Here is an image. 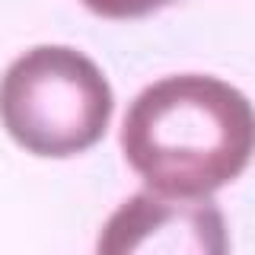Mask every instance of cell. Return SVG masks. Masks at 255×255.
Returning a JSON list of instances; mask_svg holds the SVG:
<instances>
[{
  "label": "cell",
  "instance_id": "obj_3",
  "mask_svg": "<svg viewBox=\"0 0 255 255\" xmlns=\"http://www.w3.org/2000/svg\"><path fill=\"white\" fill-rule=\"evenodd\" d=\"M96 255H230L227 220L211 198L137 191L102 223Z\"/></svg>",
  "mask_w": 255,
  "mask_h": 255
},
{
  "label": "cell",
  "instance_id": "obj_1",
  "mask_svg": "<svg viewBox=\"0 0 255 255\" xmlns=\"http://www.w3.org/2000/svg\"><path fill=\"white\" fill-rule=\"evenodd\" d=\"M122 150L150 191L207 198L249 166L255 109L211 74L163 77L128 106Z\"/></svg>",
  "mask_w": 255,
  "mask_h": 255
},
{
  "label": "cell",
  "instance_id": "obj_4",
  "mask_svg": "<svg viewBox=\"0 0 255 255\" xmlns=\"http://www.w3.org/2000/svg\"><path fill=\"white\" fill-rule=\"evenodd\" d=\"M166 3L172 0H83V6H90L93 13L106 16V19H137Z\"/></svg>",
  "mask_w": 255,
  "mask_h": 255
},
{
  "label": "cell",
  "instance_id": "obj_2",
  "mask_svg": "<svg viewBox=\"0 0 255 255\" xmlns=\"http://www.w3.org/2000/svg\"><path fill=\"white\" fill-rule=\"evenodd\" d=\"M115 96L93 58L70 45H35L0 77V122L38 156H74L106 134Z\"/></svg>",
  "mask_w": 255,
  "mask_h": 255
}]
</instances>
